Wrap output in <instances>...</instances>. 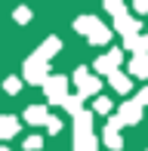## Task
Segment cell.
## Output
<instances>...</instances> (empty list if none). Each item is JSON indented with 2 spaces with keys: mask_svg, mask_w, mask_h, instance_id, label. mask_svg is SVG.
Returning <instances> with one entry per match:
<instances>
[{
  "mask_svg": "<svg viewBox=\"0 0 148 151\" xmlns=\"http://www.w3.org/2000/svg\"><path fill=\"white\" fill-rule=\"evenodd\" d=\"M22 77L28 80V83H40V86H43L46 80H50V62L40 59L37 52H34V56H28V59H25V65H22Z\"/></svg>",
  "mask_w": 148,
  "mask_h": 151,
  "instance_id": "cell-1",
  "label": "cell"
},
{
  "mask_svg": "<svg viewBox=\"0 0 148 151\" xmlns=\"http://www.w3.org/2000/svg\"><path fill=\"white\" fill-rule=\"evenodd\" d=\"M43 96L50 99V105H62V102L68 99V77H65V74H52L43 83Z\"/></svg>",
  "mask_w": 148,
  "mask_h": 151,
  "instance_id": "cell-2",
  "label": "cell"
},
{
  "mask_svg": "<svg viewBox=\"0 0 148 151\" xmlns=\"http://www.w3.org/2000/svg\"><path fill=\"white\" fill-rule=\"evenodd\" d=\"M74 83H77V96H80V99L96 96L99 86H102L96 74H90V68H77V71H74Z\"/></svg>",
  "mask_w": 148,
  "mask_h": 151,
  "instance_id": "cell-3",
  "label": "cell"
},
{
  "mask_svg": "<svg viewBox=\"0 0 148 151\" xmlns=\"http://www.w3.org/2000/svg\"><path fill=\"white\" fill-rule=\"evenodd\" d=\"M120 62H124V50H108L105 56H99L96 62H93V71H96V77H99V74H108V77H111V74L117 71Z\"/></svg>",
  "mask_w": 148,
  "mask_h": 151,
  "instance_id": "cell-4",
  "label": "cell"
},
{
  "mask_svg": "<svg viewBox=\"0 0 148 151\" xmlns=\"http://www.w3.org/2000/svg\"><path fill=\"white\" fill-rule=\"evenodd\" d=\"M114 31H117L124 40L139 37V19H133L130 12H124V16H117V19H114Z\"/></svg>",
  "mask_w": 148,
  "mask_h": 151,
  "instance_id": "cell-5",
  "label": "cell"
},
{
  "mask_svg": "<svg viewBox=\"0 0 148 151\" xmlns=\"http://www.w3.org/2000/svg\"><path fill=\"white\" fill-rule=\"evenodd\" d=\"M114 117L124 123V127H133V123H139V120H142V108H139L133 99H126L124 105H120V111L114 114Z\"/></svg>",
  "mask_w": 148,
  "mask_h": 151,
  "instance_id": "cell-6",
  "label": "cell"
},
{
  "mask_svg": "<svg viewBox=\"0 0 148 151\" xmlns=\"http://www.w3.org/2000/svg\"><path fill=\"white\" fill-rule=\"evenodd\" d=\"M19 129H22L19 117H12V114H0V139H12V136H19Z\"/></svg>",
  "mask_w": 148,
  "mask_h": 151,
  "instance_id": "cell-7",
  "label": "cell"
},
{
  "mask_svg": "<svg viewBox=\"0 0 148 151\" xmlns=\"http://www.w3.org/2000/svg\"><path fill=\"white\" fill-rule=\"evenodd\" d=\"M108 80H111V90L120 93V96H126V93L133 90V77H130V74H124V71H114Z\"/></svg>",
  "mask_w": 148,
  "mask_h": 151,
  "instance_id": "cell-8",
  "label": "cell"
},
{
  "mask_svg": "<svg viewBox=\"0 0 148 151\" xmlns=\"http://www.w3.org/2000/svg\"><path fill=\"white\" fill-rule=\"evenodd\" d=\"M25 123H31V127H40V123H46L50 120V114H46V108L43 105H31V108H25Z\"/></svg>",
  "mask_w": 148,
  "mask_h": 151,
  "instance_id": "cell-9",
  "label": "cell"
},
{
  "mask_svg": "<svg viewBox=\"0 0 148 151\" xmlns=\"http://www.w3.org/2000/svg\"><path fill=\"white\" fill-rule=\"evenodd\" d=\"M59 50H62V40H59V37H46L43 40V43H40V50H37V56L40 59H46V62H50L52 56H56V52Z\"/></svg>",
  "mask_w": 148,
  "mask_h": 151,
  "instance_id": "cell-10",
  "label": "cell"
},
{
  "mask_svg": "<svg viewBox=\"0 0 148 151\" xmlns=\"http://www.w3.org/2000/svg\"><path fill=\"white\" fill-rule=\"evenodd\" d=\"M86 40H90L93 46H105V43H108V40H111V28H105V25L99 22L96 28H93V34H90V37H86Z\"/></svg>",
  "mask_w": 148,
  "mask_h": 151,
  "instance_id": "cell-11",
  "label": "cell"
},
{
  "mask_svg": "<svg viewBox=\"0 0 148 151\" xmlns=\"http://www.w3.org/2000/svg\"><path fill=\"white\" fill-rule=\"evenodd\" d=\"M74 133H93V114L90 111L74 114Z\"/></svg>",
  "mask_w": 148,
  "mask_h": 151,
  "instance_id": "cell-12",
  "label": "cell"
},
{
  "mask_svg": "<svg viewBox=\"0 0 148 151\" xmlns=\"http://www.w3.org/2000/svg\"><path fill=\"white\" fill-rule=\"evenodd\" d=\"M130 77H148V56H133V62H130Z\"/></svg>",
  "mask_w": 148,
  "mask_h": 151,
  "instance_id": "cell-13",
  "label": "cell"
},
{
  "mask_svg": "<svg viewBox=\"0 0 148 151\" xmlns=\"http://www.w3.org/2000/svg\"><path fill=\"white\" fill-rule=\"evenodd\" d=\"M96 25H99V19H96V16H80V19H74V31L86 34V37L93 34V28H96Z\"/></svg>",
  "mask_w": 148,
  "mask_h": 151,
  "instance_id": "cell-14",
  "label": "cell"
},
{
  "mask_svg": "<svg viewBox=\"0 0 148 151\" xmlns=\"http://www.w3.org/2000/svg\"><path fill=\"white\" fill-rule=\"evenodd\" d=\"M102 142H105L111 151H117V148H120V133H117L114 127H105V129H102Z\"/></svg>",
  "mask_w": 148,
  "mask_h": 151,
  "instance_id": "cell-15",
  "label": "cell"
},
{
  "mask_svg": "<svg viewBox=\"0 0 148 151\" xmlns=\"http://www.w3.org/2000/svg\"><path fill=\"white\" fill-rule=\"evenodd\" d=\"M111 99H105V96H99V99H96V105H93V111H96V114H111Z\"/></svg>",
  "mask_w": 148,
  "mask_h": 151,
  "instance_id": "cell-16",
  "label": "cell"
},
{
  "mask_svg": "<svg viewBox=\"0 0 148 151\" xmlns=\"http://www.w3.org/2000/svg\"><path fill=\"white\" fill-rule=\"evenodd\" d=\"M62 105H65V108H68V111H71V114H77V111H83V108H80V105H83V99H80V96H68V99H65V102H62Z\"/></svg>",
  "mask_w": 148,
  "mask_h": 151,
  "instance_id": "cell-17",
  "label": "cell"
},
{
  "mask_svg": "<svg viewBox=\"0 0 148 151\" xmlns=\"http://www.w3.org/2000/svg\"><path fill=\"white\" fill-rule=\"evenodd\" d=\"M105 9H108L114 19H117V16H124V12H126V6L120 3V0H108V3H105Z\"/></svg>",
  "mask_w": 148,
  "mask_h": 151,
  "instance_id": "cell-18",
  "label": "cell"
},
{
  "mask_svg": "<svg viewBox=\"0 0 148 151\" xmlns=\"http://www.w3.org/2000/svg\"><path fill=\"white\" fill-rule=\"evenodd\" d=\"M3 90L6 93H19V90H22V77H6L3 80Z\"/></svg>",
  "mask_w": 148,
  "mask_h": 151,
  "instance_id": "cell-19",
  "label": "cell"
},
{
  "mask_svg": "<svg viewBox=\"0 0 148 151\" xmlns=\"http://www.w3.org/2000/svg\"><path fill=\"white\" fill-rule=\"evenodd\" d=\"M43 148V139H40V136H28V139H25V151H40Z\"/></svg>",
  "mask_w": 148,
  "mask_h": 151,
  "instance_id": "cell-20",
  "label": "cell"
},
{
  "mask_svg": "<svg viewBox=\"0 0 148 151\" xmlns=\"http://www.w3.org/2000/svg\"><path fill=\"white\" fill-rule=\"evenodd\" d=\"M12 19H16L19 25H25V22H31V9H25V6H22V9H16V12H12Z\"/></svg>",
  "mask_w": 148,
  "mask_h": 151,
  "instance_id": "cell-21",
  "label": "cell"
},
{
  "mask_svg": "<svg viewBox=\"0 0 148 151\" xmlns=\"http://www.w3.org/2000/svg\"><path fill=\"white\" fill-rule=\"evenodd\" d=\"M43 127L50 129V136H56V133H62V120H59V117H50V120L43 123Z\"/></svg>",
  "mask_w": 148,
  "mask_h": 151,
  "instance_id": "cell-22",
  "label": "cell"
},
{
  "mask_svg": "<svg viewBox=\"0 0 148 151\" xmlns=\"http://www.w3.org/2000/svg\"><path fill=\"white\" fill-rule=\"evenodd\" d=\"M133 102H136L139 108H142V105H148V86H145V90H139V96H136Z\"/></svg>",
  "mask_w": 148,
  "mask_h": 151,
  "instance_id": "cell-23",
  "label": "cell"
},
{
  "mask_svg": "<svg viewBox=\"0 0 148 151\" xmlns=\"http://www.w3.org/2000/svg\"><path fill=\"white\" fill-rule=\"evenodd\" d=\"M136 12L145 16V12H148V0H136Z\"/></svg>",
  "mask_w": 148,
  "mask_h": 151,
  "instance_id": "cell-24",
  "label": "cell"
},
{
  "mask_svg": "<svg viewBox=\"0 0 148 151\" xmlns=\"http://www.w3.org/2000/svg\"><path fill=\"white\" fill-rule=\"evenodd\" d=\"M142 40H145V46H148V31H145V34H142Z\"/></svg>",
  "mask_w": 148,
  "mask_h": 151,
  "instance_id": "cell-25",
  "label": "cell"
},
{
  "mask_svg": "<svg viewBox=\"0 0 148 151\" xmlns=\"http://www.w3.org/2000/svg\"><path fill=\"white\" fill-rule=\"evenodd\" d=\"M0 151H9V148H3V145H0Z\"/></svg>",
  "mask_w": 148,
  "mask_h": 151,
  "instance_id": "cell-26",
  "label": "cell"
},
{
  "mask_svg": "<svg viewBox=\"0 0 148 151\" xmlns=\"http://www.w3.org/2000/svg\"><path fill=\"white\" fill-rule=\"evenodd\" d=\"M145 151H148V148H145Z\"/></svg>",
  "mask_w": 148,
  "mask_h": 151,
  "instance_id": "cell-27",
  "label": "cell"
}]
</instances>
